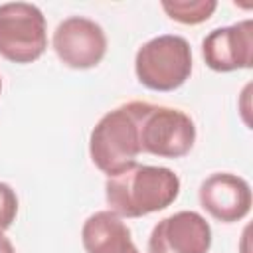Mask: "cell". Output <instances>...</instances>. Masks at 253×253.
Instances as JSON below:
<instances>
[{
    "mask_svg": "<svg viewBox=\"0 0 253 253\" xmlns=\"http://www.w3.org/2000/svg\"><path fill=\"white\" fill-rule=\"evenodd\" d=\"M180 196V178L166 166L134 164L126 172L107 178L105 200L119 217L134 219L166 210Z\"/></svg>",
    "mask_w": 253,
    "mask_h": 253,
    "instance_id": "1",
    "label": "cell"
},
{
    "mask_svg": "<svg viewBox=\"0 0 253 253\" xmlns=\"http://www.w3.org/2000/svg\"><path fill=\"white\" fill-rule=\"evenodd\" d=\"M138 126L132 103L128 101L107 111L97 121L89 136V156L107 178H113L138 164Z\"/></svg>",
    "mask_w": 253,
    "mask_h": 253,
    "instance_id": "2",
    "label": "cell"
},
{
    "mask_svg": "<svg viewBox=\"0 0 253 253\" xmlns=\"http://www.w3.org/2000/svg\"><path fill=\"white\" fill-rule=\"evenodd\" d=\"M138 126L140 152L160 158H182L196 142L194 119L176 107L130 101Z\"/></svg>",
    "mask_w": 253,
    "mask_h": 253,
    "instance_id": "3",
    "label": "cell"
},
{
    "mask_svg": "<svg viewBox=\"0 0 253 253\" xmlns=\"http://www.w3.org/2000/svg\"><path fill=\"white\" fill-rule=\"evenodd\" d=\"M192 47L178 34H160L144 42L134 55V73L150 91L170 93L192 75Z\"/></svg>",
    "mask_w": 253,
    "mask_h": 253,
    "instance_id": "4",
    "label": "cell"
},
{
    "mask_svg": "<svg viewBox=\"0 0 253 253\" xmlns=\"http://www.w3.org/2000/svg\"><path fill=\"white\" fill-rule=\"evenodd\" d=\"M47 49L43 12L28 2L0 6V55L12 63H34Z\"/></svg>",
    "mask_w": 253,
    "mask_h": 253,
    "instance_id": "5",
    "label": "cell"
},
{
    "mask_svg": "<svg viewBox=\"0 0 253 253\" xmlns=\"http://www.w3.org/2000/svg\"><path fill=\"white\" fill-rule=\"evenodd\" d=\"M107 45L105 30L85 16L65 18L51 36V47L57 59L71 69L97 67L107 53Z\"/></svg>",
    "mask_w": 253,
    "mask_h": 253,
    "instance_id": "6",
    "label": "cell"
},
{
    "mask_svg": "<svg viewBox=\"0 0 253 253\" xmlns=\"http://www.w3.org/2000/svg\"><path fill=\"white\" fill-rule=\"evenodd\" d=\"M210 247L211 227L206 217L198 211L182 210L152 227L146 253H208Z\"/></svg>",
    "mask_w": 253,
    "mask_h": 253,
    "instance_id": "7",
    "label": "cell"
},
{
    "mask_svg": "<svg viewBox=\"0 0 253 253\" xmlns=\"http://www.w3.org/2000/svg\"><path fill=\"white\" fill-rule=\"evenodd\" d=\"M206 65L219 73L251 69L253 65V20L215 28L202 40Z\"/></svg>",
    "mask_w": 253,
    "mask_h": 253,
    "instance_id": "8",
    "label": "cell"
},
{
    "mask_svg": "<svg viewBox=\"0 0 253 253\" xmlns=\"http://www.w3.org/2000/svg\"><path fill=\"white\" fill-rule=\"evenodd\" d=\"M200 206L221 223H235L251 211V186L245 178L231 172L210 174L198 190Z\"/></svg>",
    "mask_w": 253,
    "mask_h": 253,
    "instance_id": "9",
    "label": "cell"
},
{
    "mask_svg": "<svg viewBox=\"0 0 253 253\" xmlns=\"http://www.w3.org/2000/svg\"><path fill=\"white\" fill-rule=\"evenodd\" d=\"M85 253H140L128 225L111 210L91 213L81 227Z\"/></svg>",
    "mask_w": 253,
    "mask_h": 253,
    "instance_id": "10",
    "label": "cell"
},
{
    "mask_svg": "<svg viewBox=\"0 0 253 253\" xmlns=\"http://www.w3.org/2000/svg\"><path fill=\"white\" fill-rule=\"evenodd\" d=\"M160 8L174 22L186 26H198L208 22L217 10L215 0H162Z\"/></svg>",
    "mask_w": 253,
    "mask_h": 253,
    "instance_id": "11",
    "label": "cell"
},
{
    "mask_svg": "<svg viewBox=\"0 0 253 253\" xmlns=\"http://www.w3.org/2000/svg\"><path fill=\"white\" fill-rule=\"evenodd\" d=\"M16 215H18V196L10 184L0 182V233L12 227Z\"/></svg>",
    "mask_w": 253,
    "mask_h": 253,
    "instance_id": "12",
    "label": "cell"
},
{
    "mask_svg": "<svg viewBox=\"0 0 253 253\" xmlns=\"http://www.w3.org/2000/svg\"><path fill=\"white\" fill-rule=\"evenodd\" d=\"M0 253H16V249H14L12 241H10L4 233H0Z\"/></svg>",
    "mask_w": 253,
    "mask_h": 253,
    "instance_id": "13",
    "label": "cell"
},
{
    "mask_svg": "<svg viewBox=\"0 0 253 253\" xmlns=\"http://www.w3.org/2000/svg\"><path fill=\"white\" fill-rule=\"evenodd\" d=\"M0 95H2V77H0Z\"/></svg>",
    "mask_w": 253,
    "mask_h": 253,
    "instance_id": "14",
    "label": "cell"
}]
</instances>
